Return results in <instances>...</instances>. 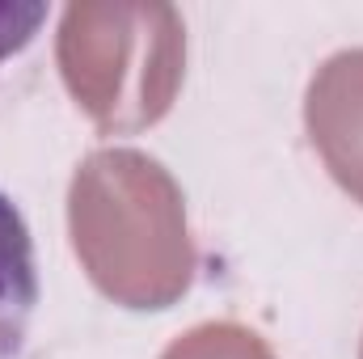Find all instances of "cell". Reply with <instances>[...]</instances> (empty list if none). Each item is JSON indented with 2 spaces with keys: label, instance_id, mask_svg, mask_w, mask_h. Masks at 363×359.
Masks as SVG:
<instances>
[{
  "label": "cell",
  "instance_id": "5b68a950",
  "mask_svg": "<svg viewBox=\"0 0 363 359\" xmlns=\"http://www.w3.org/2000/svg\"><path fill=\"white\" fill-rule=\"evenodd\" d=\"M161 359H274V351L267 347V338L237 321H203L178 334Z\"/></svg>",
  "mask_w": 363,
  "mask_h": 359
},
{
  "label": "cell",
  "instance_id": "52a82bcc",
  "mask_svg": "<svg viewBox=\"0 0 363 359\" xmlns=\"http://www.w3.org/2000/svg\"><path fill=\"white\" fill-rule=\"evenodd\" d=\"M359 359H363V351H359Z\"/></svg>",
  "mask_w": 363,
  "mask_h": 359
},
{
  "label": "cell",
  "instance_id": "8992f818",
  "mask_svg": "<svg viewBox=\"0 0 363 359\" xmlns=\"http://www.w3.org/2000/svg\"><path fill=\"white\" fill-rule=\"evenodd\" d=\"M47 21V4L38 0H0V64L9 55H17L21 47H30V38L43 30Z\"/></svg>",
  "mask_w": 363,
  "mask_h": 359
},
{
  "label": "cell",
  "instance_id": "6da1fadb",
  "mask_svg": "<svg viewBox=\"0 0 363 359\" xmlns=\"http://www.w3.org/2000/svg\"><path fill=\"white\" fill-rule=\"evenodd\" d=\"M68 233L93 287L123 309H169L194 283L182 186L140 148H97L77 165Z\"/></svg>",
  "mask_w": 363,
  "mask_h": 359
},
{
  "label": "cell",
  "instance_id": "277c9868",
  "mask_svg": "<svg viewBox=\"0 0 363 359\" xmlns=\"http://www.w3.org/2000/svg\"><path fill=\"white\" fill-rule=\"evenodd\" d=\"M38 309L34 237L17 203L0 190V359H17Z\"/></svg>",
  "mask_w": 363,
  "mask_h": 359
},
{
  "label": "cell",
  "instance_id": "3957f363",
  "mask_svg": "<svg viewBox=\"0 0 363 359\" xmlns=\"http://www.w3.org/2000/svg\"><path fill=\"white\" fill-rule=\"evenodd\" d=\"M304 127L330 178L363 203V47L330 55L304 93Z\"/></svg>",
  "mask_w": 363,
  "mask_h": 359
},
{
  "label": "cell",
  "instance_id": "7a4b0ae2",
  "mask_svg": "<svg viewBox=\"0 0 363 359\" xmlns=\"http://www.w3.org/2000/svg\"><path fill=\"white\" fill-rule=\"evenodd\" d=\"M60 77L106 136L161 123L186 77V26L161 0H77L55 34Z\"/></svg>",
  "mask_w": 363,
  "mask_h": 359
}]
</instances>
